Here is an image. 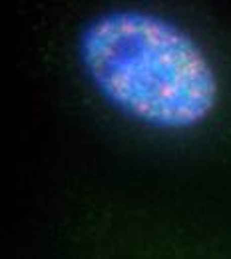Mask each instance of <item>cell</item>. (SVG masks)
I'll list each match as a JSON object with an SVG mask.
<instances>
[{
	"label": "cell",
	"mask_w": 231,
	"mask_h": 259,
	"mask_svg": "<svg viewBox=\"0 0 231 259\" xmlns=\"http://www.w3.org/2000/svg\"><path fill=\"white\" fill-rule=\"evenodd\" d=\"M78 56L100 96L158 130L203 124L219 102L217 72L198 40L160 14L120 8L92 18Z\"/></svg>",
	"instance_id": "cell-1"
}]
</instances>
